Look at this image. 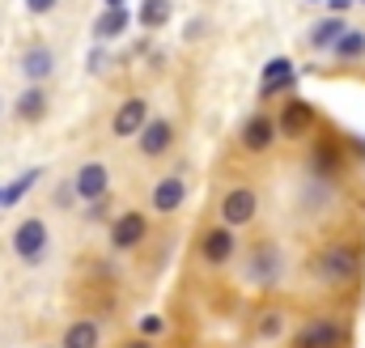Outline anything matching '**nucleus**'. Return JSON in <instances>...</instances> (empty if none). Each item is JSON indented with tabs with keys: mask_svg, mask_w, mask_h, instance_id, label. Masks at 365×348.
<instances>
[{
	"mask_svg": "<svg viewBox=\"0 0 365 348\" xmlns=\"http://www.w3.org/2000/svg\"><path fill=\"white\" fill-rule=\"evenodd\" d=\"M361 276V251L353 242H327L314 255V280L323 289H344Z\"/></svg>",
	"mask_w": 365,
	"mask_h": 348,
	"instance_id": "obj_1",
	"label": "nucleus"
},
{
	"mask_svg": "<svg viewBox=\"0 0 365 348\" xmlns=\"http://www.w3.org/2000/svg\"><path fill=\"white\" fill-rule=\"evenodd\" d=\"M47 251H51L47 221H43V217L17 221V230H13V255H17L21 263H30V267H38V263L47 260Z\"/></svg>",
	"mask_w": 365,
	"mask_h": 348,
	"instance_id": "obj_2",
	"label": "nucleus"
},
{
	"mask_svg": "<svg viewBox=\"0 0 365 348\" xmlns=\"http://www.w3.org/2000/svg\"><path fill=\"white\" fill-rule=\"evenodd\" d=\"M344 344H349V327L336 314H314L293 336V348H344Z\"/></svg>",
	"mask_w": 365,
	"mask_h": 348,
	"instance_id": "obj_3",
	"label": "nucleus"
},
{
	"mask_svg": "<svg viewBox=\"0 0 365 348\" xmlns=\"http://www.w3.org/2000/svg\"><path fill=\"white\" fill-rule=\"evenodd\" d=\"M259 217V195L251 187H230L221 195V225L225 230H242Z\"/></svg>",
	"mask_w": 365,
	"mask_h": 348,
	"instance_id": "obj_4",
	"label": "nucleus"
},
{
	"mask_svg": "<svg viewBox=\"0 0 365 348\" xmlns=\"http://www.w3.org/2000/svg\"><path fill=\"white\" fill-rule=\"evenodd\" d=\"M145 234H149V217L136 213V208H128L110 221V247L115 251H136L145 242Z\"/></svg>",
	"mask_w": 365,
	"mask_h": 348,
	"instance_id": "obj_5",
	"label": "nucleus"
},
{
	"mask_svg": "<svg viewBox=\"0 0 365 348\" xmlns=\"http://www.w3.org/2000/svg\"><path fill=\"white\" fill-rule=\"evenodd\" d=\"M234 255H238V230L217 225V230H208L200 238V260L208 263V267H221V263H230Z\"/></svg>",
	"mask_w": 365,
	"mask_h": 348,
	"instance_id": "obj_6",
	"label": "nucleus"
},
{
	"mask_svg": "<svg viewBox=\"0 0 365 348\" xmlns=\"http://www.w3.org/2000/svg\"><path fill=\"white\" fill-rule=\"evenodd\" d=\"M73 191H77V200H81V204L106 200V191H110V170H106L102 162H86L81 170L73 174Z\"/></svg>",
	"mask_w": 365,
	"mask_h": 348,
	"instance_id": "obj_7",
	"label": "nucleus"
},
{
	"mask_svg": "<svg viewBox=\"0 0 365 348\" xmlns=\"http://www.w3.org/2000/svg\"><path fill=\"white\" fill-rule=\"evenodd\" d=\"M136 145H140L145 158H162V153H170V145H175V123L162 119V115H149V123L140 128Z\"/></svg>",
	"mask_w": 365,
	"mask_h": 348,
	"instance_id": "obj_8",
	"label": "nucleus"
},
{
	"mask_svg": "<svg viewBox=\"0 0 365 348\" xmlns=\"http://www.w3.org/2000/svg\"><path fill=\"white\" fill-rule=\"evenodd\" d=\"M145 123H149V102L145 98H128V102H119V111L110 119V132L119 140H128V136H140Z\"/></svg>",
	"mask_w": 365,
	"mask_h": 348,
	"instance_id": "obj_9",
	"label": "nucleus"
},
{
	"mask_svg": "<svg viewBox=\"0 0 365 348\" xmlns=\"http://www.w3.org/2000/svg\"><path fill=\"white\" fill-rule=\"evenodd\" d=\"M247 276H251V285L272 289L276 280H280V247H272V242H259V247L251 251V267H247Z\"/></svg>",
	"mask_w": 365,
	"mask_h": 348,
	"instance_id": "obj_10",
	"label": "nucleus"
},
{
	"mask_svg": "<svg viewBox=\"0 0 365 348\" xmlns=\"http://www.w3.org/2000/svg\"><path fill=\"white\" fill-rule=\"evenodd\" d=\"M310 128H314V106H310V102H302V98H289V102H284V111L276 115V132L297 140V136H302V132H310Z\"/></svg>",
	"mask_w": 365,
	"mask_h": 348,
	"instance_id": "obj_11",
	"label": "nucleus"
},
{
	"mask_svg": "<svg viewBox=\"0 0 365 348\" xmlns=\"http://www.w3.org/2000/svg\"><path fill=\"white\" fill-rule=\"evenodd\" d=\"M276 115H251L247 128H242V149L247 153H268L276 145Z\"/></svg>",
	"mask_w": 365,
	"mask_h": 348,
	"instance_id": "obj_12",
	"label": "nucleus"
},
{
	"mask_svg": "<svg viewBox=\"0 0 365 348\" xmlns=\"http://www.w3.org/2000/svg\"><path fill=\"white\" fill-rule=\"evenodd\" d=\"M182 200H187V183H182L179 174H170V178H158V183H153V195H149L153 213L170 217V213H179V208H182Z\"/></svg>",
	"mask_w": 365,
	"mask_h": 348,
	"instance_id": "obj_13",
	"label": "nucleus"
},
{
	"mask_svg": "<svg viewBox=\"0 0 365 348\" xmlns=\"http://www.w3.org/2000/svg\"><path fill=\"white\" fill-rule=\"evenodd\" d=\"M51 73H56V56H51V47H47V43L26 47V56H21V77H26L30 86H43Z\"/></svg>",
	"mask_w": 365,
	"mask_h": 348,
	"instance_id": "obj_14",
	"label": "nucleus"
},
{
	"mask_svg": "<svg viewBox=\"0 0 365 348\" xmlns=\"http://www.w3.org/2000/svg\"><path fill=\"white\" fill-rule=\"evenodd\" d=\"M13 115L26 119V123H38V119L47 115V89L43 86H26L21 93H17V102H13Z\"/></svg>",
	"mask_w": 365,
	"mask_h": 348,
	"instance_id": "obj_15",
	"label": "nucleus"
},
{
	"mask_svg": "<svg viewBox=\"0 0 365 348\" xmlns=\"http://www.w3.org/2000/svg\"><path fill=\"white\" fill-rule=\"evenodd\" d=\"M132 26V9H106V13H98V21H93V39L98 43H110V39H119L123 30Z\"/></svg>",
	"mask_w": 365,
	"mask_h": 348,
	"instance_id": "obj_16",
	"label": "nucleus"
},
{
	"mask_svg": "<svg viewBox=\"0 0 365 348\" xmlns=\"http://www.w3.org/2000/svg\"><path fill=\"white\" fill-rule=\"evenodd\" d=\"M98 344H102V327L93 319H73L64 327V340H60V348H98Z\"/></svg>",
	"mask_w": 365,
	"mask_h": 348,
	"instance_id": "obj_17",
	"label": "nucleus"
},
{
	"mask_svg": "<svg viewBox=\"0 0 365 348\" xmlns=\"http://www.w3.org/2000/svg\"><path fill=\"white\" fill-rule=\"evenodd\" d=\"M293 86V60H284V56H276L272 64L264 68V81H259V93L264 98H272V93H280V89Z\"/></svg>",
	"mask_w": 365,
	"mask_h": 348,
	"instance_id": "obj_18",
	"label": "nucleus"
},
{
	"mask_svg": "<svg viewBox=\"0 0 365 348\" xmlns=\"http://www.w3.org/2000/svg\"><path fill=\"white\" fill-rule=\"evenodd\" d=\"M344 30H349V26H344V17H340V13H336V17H323V21L310 30V47H314V51H331V47H336V39H340Z\"/></svg>",
	"mask_w": 365,
	"mask_h": 348,
	"instance_id": "obj_19",
	"label": "nucleus"
},
{
	"mask_svg": "<svg viewBox=\"0 0 365 348\" xmlns=\"http://www.w3.org/2000/svg\"><path fill=\"white\" fill-rule=\"evenodd\" d=\"M170 13H175V0H140L136 21H140L145 30H162V26L170 21Z\"/></svg>",
	"mask_w": 365,
	"mask_h": 348,
	"instance_id": "obj_20",
	"label": "nucleus"
},
{
	"mask_svg": "<svg viewBox=\"0 0 365 348\" xmlns=\"http://www.w3.org/2000/svg\"><path fill=\"white\" fill-rule=\"evenodd\" d=\"M38 178H43V170H26V174H17L9 187H0V208H13V204H17V200L38 183Z\"/></svg>",
	"mask_w": 365,
	"mask_h": 348,
	"instance_id": "obj_21",
	"label": "nucleus"
},
{
	"mask_svg": "<svg viewBox=\"0 0 365 348\" xmlns=\"http://www.w3.org/2000/svg\"><path fill=\"white\" fill-rule=\"evenodd\" d=\"M310 162H314L319 174H336L340 170V145H336V140H319L314 153H310Z\"/></svg>",
	"mask_w": 365,
	"mask_h": 348,
	"instance_id": "obj_22",
	"label": "nucleus"
},
{
	"mask_svg": "<svg viewBox=\"0 0 365 348\" xmlns=\"http://www.w3.org/2000/svg\"><path fill=\"white\" fill-rule=\"evenodd\" d=\"M331 51H336V60H361L365 56V34L361 30H344Z\"/></svg>",
	"mask_w": 365,
	"mask_h": 348,
	"instance_id": "obj_23",
	"label": "nucleus"
},
{
	"mask_svg": "<svg viewBox=\"0 0 365 348\" xmlns=\"http://www.w3.org/2000/svg\"><path fill=\"white\" fill-rule=\"evenodd\" d=\"M255 332H259L264 340H276V336L284 332V314H280V310H264L259 323H255Z\"/></svg>",
	"mask_w": 365,
	"mask_h": 348,
	"instance_id": "obj_24",
	"label": "nucleus"
},
{
	"mask_svg": "<svg viewBox=\"0 0 365 348\" xmlns=\"http://www.w3.org/2000/svg\"><path fill=\"white\" fill-rule=\"evenodd\" d=\"M166 332V319L162 314H145L140 319V340H153V336H162Z\"/></svg>",
	"mask_w": 365,
	"mask_h": 348,
	"instance_id": "obj_25",
	"label": "nucleus"
},
{
	"mask_svg": "<svg viewBox=\"0 0 365 348\" xmlns=\"http://www.w3.org/2000/svg\"><path fill=\"white\" fill-rule=\"evenodd\" d=\"M56 4H60V0H26V13H30V17H47Z\"/></svg>",
	"mask_w": 365,
	"mask_h": 348,
	"instance_id": "obj_26",
	"label": "nucleus"
},
{
	"mask_svg": "<svg viewBox=\"0 0 365 348\" xmlns=\"http://www.w3.org/2000/svg\"><path fill=\"white\" fill-rule=\"evenodd\" d=\"M73 200H77V191H73V178H68V183H64V187L56 191V204H60V208H68Z\"/></svg>",
	"mask_w": 365,
	"mask_h": 348,
	"instance_id": "obj_27",
	"label": "nucleus"
},
{
	"mask_svg": "<svg viewBox=\"0 0 365 348\" xmlns=\"http://www.w3.org/2000/svg\"><path fill=\"white\" fill-rule=\"evenodd\" d=\"M102 217H106V200H93L86 208V221H102Z\"/></svg>",
	"mask_w": 365,
	"mask_h": 348,
	"instance_id": "obj_28",
	"label": "nucleus"
},
{
	"mask_svg": "<svg viewBox=\"0 0 365 348\" xmlns=\"http://www.w3.org/2000/svg\"><path fill=\"white\" fill-rule=\"evenodd\" d=\"M102 64H106V51H102V47H98V51H93V56H90V68H93V73H98V68H102Z\"/></svg>",
	"mask_w": 365,
	"mask_h": 348,
	"instance_id": "obj_29",
	"label": "nucleus"
},
{
	"mask_svg": "<svg viewBox=\"0 0 365 348\" xmlns=\"http://www.w3.org/2000/svg\"><path fill=\"white\" fill-rule=\"evenodd\" d=\"M123 348H153V340H128Z\"/></svg>",
	"mask_w": 365,
	"mask_h": 348,
	"instance_id": "obj_30",
	"label": "nucleus"
},
{
	"mask_svg": "<svg viewBox=\"0 0 365 348\" xmlns=\"http://www.w3.org/2000/svg\"><path fill=\"white\" fill-rule=\"evenodd\" d=\"M119 4H123V0H106V9H119Z\"/></svg>",
	"mask_w": 365,
	"mask_h": 348,
	"instance_id": "obj_31",
	"label": "nucleus"
}]
</instances>
